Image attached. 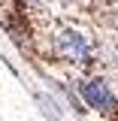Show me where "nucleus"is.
Instances as JSON below:
<instances>
[{
  "label": "nucleus",
  "mask_w": 118,
  "mask_h": 121,
  "mask_svg": "<svg viewBox=\"0 0 118 121\" xmlns=\"http://www.w3.org/2000/svg\"><path fill=\"white\" fill-rule=\"evenodd\" d=\"M79 91H82L85 103H88L91 109H97V112H103V115H112L118 109L112 88H109L106 82H100V79H85V82L79 85Z\"/></svg>",
  "instance_id": "nucleus-2"
},
{
  "label": "nucleus",
  "mask_w": 118,
  "mask_h": 121,
  "mask_svg": "<svg viewBox=\"0 0 118 121\" xmlns=\"http://www.w3.org/2000/svg\"><path fill=\"white\" fill-rule=\"evenodd\" d=\"M52 45H55V55L70 60V64H88V60H94V45L79 30H70V27L58 30L52 36Z\"/></svg>",
  "instance_id": "nucleus-1"
},
{
  "label": "nucleus",
  "mask_w": 118,
  "mask_h": 121,
  "mask_svg": "<svg viewBox=\"0 0 118 121\" xmlns=\"http://www.w3.org/2000/svg\"><path fill=\"white\" fill-rule=\"evenodd\" d=\"M21 3H24V6H30V9H43L48 0H21Z\"/></svg>",
  "instance_id": "nucleus-3"
}]
</instances>
